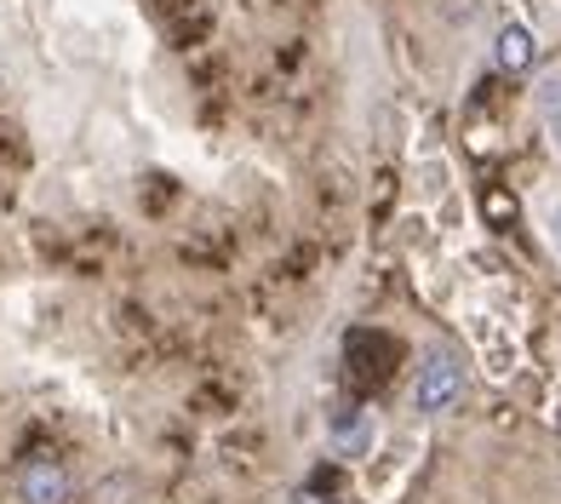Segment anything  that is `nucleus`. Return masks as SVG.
<instances>
[{"label": "nucleus", "instance_id": "obj_1", "mask_svg": "<svg viewBox=\"0 0 561 504\" xmlns=\"http://www.w3.org/2000/svg\"><path fill=\"white\" fill-rule=\"evenodd\" d=\"M458 396H465V362H458L453 350H430L419 378H413V408L419 413H447Z\"/></svg>", "mask_w": 561, "mask_h": 504}, {"label": "nucleus", "instance_id": "obj_2", "mask_svg": "<svg viewBox=\"0 0 561 504\" xmlns=\"http://www.w3.org/2000/svg\"><path fill=\"white\" fill-rule=\"evenodd\" d=\"M18 499L23 504H69L75 482L58 459H23L18 465Z\"/></svg>", "mask_w": 561, "mask_h": 504}, {"label": "nucleus", "instance_id": "obj_3", "mask_svg": "<svg viewBox=\"0 0 561 504\" xmlns=\"http://www.w3.org/2000/svg\"><path fill=\"white\" fill-rule=\"evenodd\" d=\"M373 436H378V424H373V413L367 408H355V401H333L327 408V442H333L339 453H367L373 447Z\"/></svg>", "mask_w": 561, "mask_h": 504}, {"label": "nucleus", "instance_id": "obj_4", "mask_svg": "<svg viewBox=\"0 0 561 504\" xmlns=\"http://www.w3.org/2000/svg\"><path fill=\"white\" fill-rule=\"evenodd\" d=\"M533 58H539V41H533L522 23H504V30L493 35V64H499L504 75H527Z\"/></svg>", "mask_w": 561, "mask_h": 504}, {"label": "nucleus", "instance_id": "obj_5", "mask_svg": "<svg viewBox=\"0 0 561 504\" xmlns=\"http://www.w3.org/2000/svg\"><path fill=\"white\" fill-rule=\"evenodd\" d=\"M539 115L545 121L561 115V75H545V81H539Z\"/></svg>", "mask_w": 561, "mask_h": 504}, {"label": "nucleus", "instance_id": "obj_6", "mask_svg": "<svg viewBox=\"0 0 561 504\" xmlns=\"http://www.w3.org/2000/svg\"><path fill=\"white\" fill-rule=\"evenodd\" d=\"M545 241H550V252L561 259V201H550V207H545Z\"/></svg>", "mask_w": 561, "mask_h": 504}, {"label": "nucleus", "instance_id": "obj_7", "mask_svg": "<svg viewBox=\"0 0 561 504\" xmlns=\"http://www.w3.org/2000/svg\"><path fill=\"white\" fill-rule=\"evenodd\" d=\"M126 493H133V482H126V476H115V482H104V488H98V504H133Z\"/></svg>", "mask_w": 561, "mask_h": 504}, {"label": "nucleus", "instance_id": "obj_8", "mask_svg": "<svg viewBox=\"0 0 561 504\" xmlns=\"http://www.w3.org/2000/svg\"><path fill=\"white\" fill-rule=\"evenodd\" d=\"M488 213H493V218H504V213H516V201H504V195L493 190V195H488Z\"/></svg>", "mask_w": 561, "mask_h": 504}, {"label": "nucleus", "instance_id": "obj_9", "mask_svg": "<svg viewBox=\"0 0 561 504\" xmlns=\"http://www.w3.org/2000/svg\"><path fill=\"white\" fill-rule=\"evenodd\" d=\"M550 144H556V156H561V115H550Z\"/></svg>", "mask_w": 561, "mask_h": 504}]
</instances>
